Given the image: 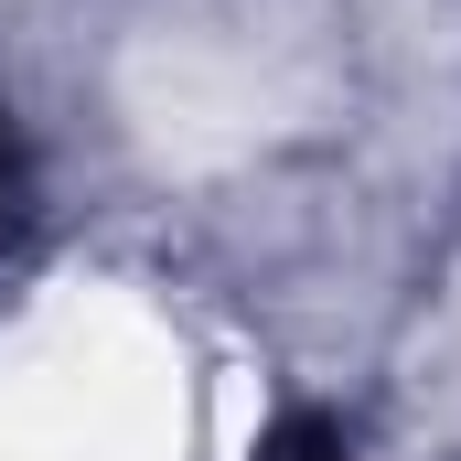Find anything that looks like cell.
Instances as JSON below:
<instances>
[{"mask_svg": "<svg viewBox=\"0 0 461 461\" xmlns=\"http://www.w3.org/2000/svg\"><path fill=\"white\" fill-rule=\"evenodd\" d=\"M258 461H344V440H333L322 419H279V429L258 440Z\"/></svg>", "mask_w": 461, "mask_h": 461, "instance_id": "6da1fadb", "label": "cell"}]
</instances>
